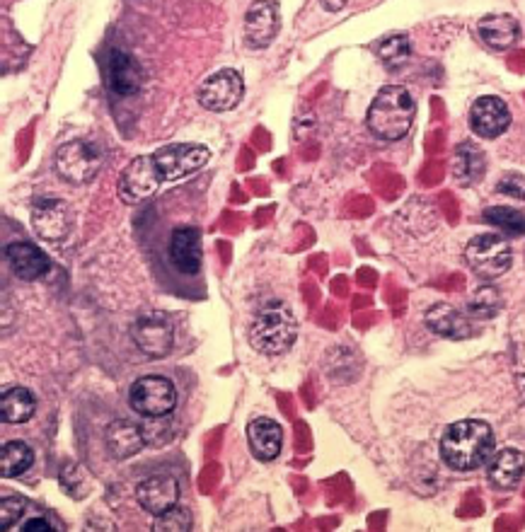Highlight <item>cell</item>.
I'll list each match as a JSON object with an SVG mask.
<instances>
[{
    "label": "cell",
    "mask_w": 525,
    "mask_h": 532,
    "mask_svg": "<svg viewBox=\"0 0 525 532\" xmlns=\"http://www.w3.org/2000/svg\"><path fill=\"white\" fill-rule=\"evenodd\" d=\"M131 339L141 354L148 358H163L175 344V329L170 317L160 310H148L131 325Z\"/></svg>",
    "instance_id": "obj_9"
},
{
    "label": "cell",
    "mask_w": 525,
    "mask_h": 532,
    "mask_svg": "<svg viewBox=\"0 0 525 532\" xmlns=\"http://www.w3.org/2000/svg\"><path fill=\"white\" fill-rule=\"evenodd\" d=\"M412 56V44L407 34H390L378 44V59L388 71H400Z\"/></svg>",
    "instance_id": "obj_28"
},
{
    "label": "cell",
    "mask_w": 525,
    "mask_h": 532,
    "mask_svg": "<svg viewBox=\"0 0 525 532\" xmlns=\"http://www.w3.org/2000/svg\"><path fill=\"white\" fill-rule=\"evenodd\" d=\"M32 228L44 242H61L71 235L73 211L63 199L39 196L32 204Z\"/></svg>",
    "instance_id": "obj_11"
},
{
    "label": "cell",
    "mask_w": 525,
    "mask_h": 532,
    "mask_svg": "<svg viewBox=\"0 0 525 532\" xmlns=\"http://www.w3.org/2000/svg\"><path fill=\"white\" fill-rule=\"evenodd\" d=\"M170 262L177 271L187 276H196L204 264V250H201V233L194 225H182L170 237Z\"/></svg>",
    "instance_id": "obj_16"
},
{
    "label": "cell",
    "mask_w": 525,
    "mask_h": 532,
    "mask_svg": "<svg viewBox=\"0 0 525 532\" xmlns=\"http://www.w3.org/2000/svg\"><path fill=\"white\" fill-rule=\"evenodd\" d=\"M163 184L165 182L163 177H160L158 167H155L153 155H138V158L131 160V163L124 167V172H121L117 192L124 204L136 206L158 194Z\"/></svg>",
    "instance_id": "obj_8"
},
{
    "label": "cell",
    "mask_w": 525,
    "mask_h": 532,
    "mask_svg": "<svg viewBox=\"0 0 525 532\" xmlns=\"http://www.w3.org/2000/svg\"><path fill=\"white\" fill-rule=\"evenodd\" d=\"M34 465V450L25 441H8L0 445V474L13 479Z\"/></svg>",
    "instance_id": "obj_25"
},
{
    "label": "cell",
    "mask_w": 525,
    "mask_h": 532,
    "mask_svg": "<svg viewBox=\"0 0 525 532\" xmlns=\"http://www.w3.org/2000/svg\"><path fill=\"white\" fill-rule=\"evenodd\" d=\"M10 269L20 281H39L51 271L49 254L39 250L32 242H13L5 247Z\"/></svg>",
    "instance_id": "obj_18"
},
{
    "label": "cell",
    "mask_w": 525,
    "mask_h": 532,
    "mask_svg": "<svg viewBox=\"0 0 525 532\" xmlns=\"http://www.w3.org/2000/svg\"><path fill=\"white\" fill-rule=\"evenodd\" d=\"M196 97H199L201 107L209 112H230L245 97V80L235 68H223L201 83Z\"/></svg>",
    "instance_id": "obj_10"
},
{
    "label": "cell",
    "mask_w": 525,
    "mask_h": 532,
    "mask_svg": "<svg viewBox=\"0 0 525 532\" xmlns=\"http://www.w3.org/2000/svg\"><path fill=\"white\" fill-rule=\"evenodd\" d=\"M281 30V8L276 0H255L245 15V44L250 49H267Z\"/></svg>",
    "instance_id": "obj_12"
},
{
    "label": "cell",
    "mask_w": 525,
    "mask_h": 532,
    "mask_svg": "<svg viewBox=\"0 0 525 532\" xmlns=\"http://www.w3.org/2000/svg\"><path fill=\"white\" fill-rule=\"evenodd\" d=\"M209 158V148L201 146V143H170V146L153 153L155 167H158L165 184L194 175V172H199L201 167L209 163Z\"/></svg>",
    "instance_id": "obj_7"
},
{
    "label": "cell",
    "mask_w": 525,
    "mask_h": 532,
    "mask_svg": "<svg viewBox=\"0 0 525 532\" xmlns=\"http://www.w3.org/2000/svg\"><path fill=\"white\" fill-rule=\"evenodd\" d=\"M417 117V102L402 85H385L368 107V129L380 141H402Z\"/></svg>",
    "instance_id": "obj_2"
},
{
    "label": "cell",
    "mask_w": 525,
    "mask_h": 532,
    "mask_svg": "<svg viewBox=\"0 0 525 532\" xmlns=\"http://www.w3.org/2000/svg\"><path fill=\"white\" fill-rule=\"evenodd\" d=\"M37 412V397L27 387H8L0 397V419L3 424H27Z\"/></svg>",
    "instance_id": "obj_24"
},
{
    "label": "cell",
    "mask_w": 525,
    "mask_h": 532,
    "mask_svg": "<svg viewBox=\"0 0 525 532\" xmlns=\"http://www.w3.org/2000/svg\"><path fill=\"white\" fill-rule=\"evenodd\" d=\"M247 443L259 462H271L279 458L281 448H284V429L279 426V421L259 416L247 426Z\"/></svg>",
    "instance_id": "obj_19"
},
{
    "label": "cell",
    "mask_w": 525,
    "mask_h": 532,
    "mask_svg": "<svg viewBox=\"0 0 525 532\" xmlns=\"http://www.w3.org/2000/svg\"><path fill=\"white\" fill-rule=\"evenodd\" d=\"M504 308L501 293L494 286H480L470 298H467L465 312L475 320H492Z\"/></svg>",
    "instance_id": "obj_26"
},
{
    "label": "cell",
    "mask_w": 525,
    "mask_h": 532,
    "mask_svg": "<svg viewBox=\"0 0 525 532\" xmlns=\"http://www.w3.org/2000/svg\"><path fill=\"white\" fill-rule=\"evenodd\" d=\"M27 511V501L17 494H5L3 501H0V528L5 532L13 530L15 523H20L22 516Z\"/></svg>",
    "instance_id": "obj_30"
},
{
    "label": "cell",
    "mask_w": 525,
    "mask_h": 532,
    "mask_svg": "<svg viewBox=\"0 0 525 532\" xmlns=\"http://www.w3.org/2000/svg\"><path fill=\"white\" fill-rule=\"evenodd\" d=\"M477 34H480V39L489 49L506 51L518 42L521 27H518L516 17L511 15H484L482 20L477 22Z\"/></svg>",
    "instance_id": "obj_22"
},
{
    "label": "cell",
    "mask_w": 525,
    "mask_h": 532,
    "mask_svg": "<svg viewBox=\"0 0 525 532\" xmlns=\"http://www.w3.org/2000/svg\"><path fill=\"white\" fill-rule=\"evenodd\" d=\"M494 453V431L487 421L463 419L450 424L441 438V458L458 472H472L487 465Z\"/></svg>",
    "instance_id": "obj_1"
},
{
    "label": "cell",
    "mask_w": 525,
    "mask_h": 532,
    "mask_svg": "<svg viewBox=\"0 0 525 532\" xmlns=\"http://www.w3.org/2000/svg\"><path fill=\"white\" fill-rule=\"evenodd\" d=\"M22 532H51L56 530V525H51L49 520L42 518V516H34V518H27L25 523L20 525Z\"/></svg>",
    "instance_id": "obj_32"
},
{
    "label": "cell",
    "mask_w": 525,
    "mask_h": 532,
    "mask_svg": "<svg viewBox=\"0 0 525 532\" xmlns=\"http://www.w3.org/2000/svg\"><path fill=\"white\" fill-rule=\"evenodd\" d=\"M487 172V155L472 141H463L453 153V179L460 187H472L482 182Z\"/></svg>",
    "instance_id": "obj_21"
},
{
    "label": "cell",
    "mask_w": 525,
    "mask_h": 532,
    "mask_svg": "<svg viewBox=\"0 0 525 532\" xmlns=\"http://www.w3.org/2000/svg\"><path fill=\"white\" fill-rule=\"evenodd\" d=\"M465 262L480 279H499L513 264L511 242L504 235L482 233L472 237L465 247Z\"/></svg>",
    "instance_id": "obj_4"
},
{
    "label": "cell",
    "mask_w": 525,
    "mask_h": 532,
    "mask_svg": "<svg viewBox=\"0 0 525 532\" xmlns=\"http://www.w3.org/2000/svg\"><path fill=\"white\" fill-rule=\"evenodd\" d=\"M136 501L150 516H163L170 508L180 506V484L170 474H153L136 484Z\"/></svg>",
    "instance_id": "obj_14"
},
{
    "label": "cell",
    "mask_w": 525,
    "mask_h": 532,
    "mask_svg": "<svg viewBox=\"0 0 525 532\" xmlns=\"http://www.w3.org/2000/svg\"><path fill=\"white\" fill-rule=\"evenodd\" d=\"M129 404L143 419L150 416H170L177 407V390L165 375H143L129 390Z\"/></svg>",
    "instance_id": "obj_6"
},
{
    "label": "cell",
    "mask_w": 525,
    "mask_h": 532,
    "mask_svg": "<svg viewBox=\"0 0 525 532\" xmlns=\"http://www.w3.org/2000/svg\"><path fill=\"white\" fill-rule=\"evenodd\" d=\"M424 322H426V327L431 329V332L438 334V337H443V339L463 341V339H470L477 334V329H475V325H472L470 315H467V312L455 310L453 305H448V303L431 305V308L426 310Z\"/></svg>",
    "instance_id": "obj_17"
},
{
    "label": "cell",
    "mask_w": 525,
    "mask_h": 532,
    "mask_svg": "<svg viewBox=\"0 0 525 532\" xmlns=\"http://www.w3.org/2000/svg\"><path fill=\"white\" fill-rule=\"evenodd\" d=\"M298 337V320L291 308L279 300L262 305L250 325V344L257 354L281 356L286 354Z\"/></svg>",
    "instance_id": "obj_3"
},
{
    "label": "cell",
    "mask_w": 525,
    "mask_h": 532,
    "mask_svg": "<svg viewBox=\"0 0 525 532\" xmlns=\"http://www.w3.org/2000/svg\"><path fill=\"white\" fill-rule=\"evenodd\" d=\"M496 192L511 196V199L525 201V177L518 175V172H506V175L496 182Z\"/></svg>",
    "instance_id": "obj_31"
},
{
    "label": "cell",
    "mask_w": 525,
    "mask_h": 532,
    "mask_svg": "<svg viewBox=\"0 0 525 532\" xmlns=\"http://www.w3.org/2000/svg\"><path fill=\"white\" fill-rule=\"evenodd\" d=\"M143 80H146V73H143L141 63H138L134 56L119 49H114L112 54H109L107 85L114 95L134 97L136 92H141Z\"/></svg>",
    "instance_id": "obj_15"
},
{
    "label": "cell",
    "mask_w": 525,
    "mask_h": 532,
    "mask_svg": "<svg viewBox=\"0 0 525 532\" xmlns=\"http://www.w3.org/2000/svg\"><path fill=\"white\" fill-rule=\"evenodd\" d=\"M346 3H349V0H322V8H325L327 13H339V10L346 8Z\"/></svg>",
    "instance_id": "obj_33"
},
{
    "label": "cell",
    "mask_w": 525,
    "mask_h": 532,
    "mask_svg": "<svg viewBox=\"0 0 525 532\" xmlns=\"http://www.w3.org/2000/svg\"><path fill=\"white\" fill-rule=\"evenodd\" d=\"M525 474V458L521 450L504 448L494 453L489 462V482L499 489H516Z\"/></svg>",
    "instance_id": "obj_23"
},
{
    "label": "cell",
    "mask_w": 525,
    "mask_h": 532,
    "mask_svg": "<svg viewBox=\"0 0 525 532\" xmlns=\"http://www.w3.org/2000/svg\"><path fill=\"white\" fill-rule=\"evenodd\" d=\"M511 126V109L501 97L484 95L477 97L470 107V129L475 136L487 138H499L501 133Z\"/></svg>",
    "instance_id": "obj_13"
},
{
    "label": "cell",
    "mask_w": 525,
    "mask_h": 532,
    "mask_svg": "<svg viewBox=\"0 0 525 532\" xmlns=\"http://www.w3.org/2000/svg\"><path fill=\"white\" fill-rule=\"evenodd\" d=\"M484 223L494 225L496 230H501L509 237H523L525 235V213L516 211L509 206H489L484 208Z\"/></svg>",
    "instance_id": "obj_27"
},
{
    "label": "cell",
    "mask_w": 525,
    "mask_h": 532,
    "mask_svg": "<svg viewBox=\"0 0 525 532\" xmlns=\"http://www.w3.org/2000/svg\"><path fill=\"white\" fill-rule=\"evenodd\" d=\"M105 443L107 450L112 453L114 460H129L134 455L141 453L146 448V433L138 424L129 419H117L107 426L105 433Z\"/></svg>",
    "instance_id": "obj_20"
},
{
    "label": "cell",
    "mask_w": 525,
    "mask_h": 532,
    "mask_svg": "<svg viewBox=\"0 0 525 532\" xmlns=\"http://www.w3.org/2000/svg\"><path fill=\"white\" fill-rule=\"evenodd\" d=\"M192 530V513L184 511L182 506L170 508L163 516H155L153 532H187Z\"/></svg>",
    "instance_id": "obj_29"
},
{
    "label": "cell",
    "mask_w": 525,
    "mask_h": 532,
    "mask_svg": "<svg viewBox=\"0 0 525 532\" xmlns=\"http://www.w3.org/2000/svg\"><path fill=\"white\" fill-rule=\"evenodd\" d=\"M102 165H105V155L102 150L90 141H71L63 143V146L56 150V160L54 167L59 172V177L68 184H88L100 175Z\"/></svg>",
    "instance_id": "obj_5"
}]
</instances>
